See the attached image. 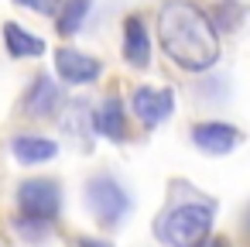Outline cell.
Listing matches in <instances>:
<instances>
[{
    "instance_id": "ac0fdd59",
    "label": "cell",
    "mask_w": 250,
    "mask_h": 247,
    "mask_svg": "<svg viewBox=\"0 0 250 247\" xmlns=\"http://www.w3.org/2000/svg\"><path fill=\"white\" fill-rule=\"evenodd\" d=\"M247 230H250V209H247Z\"/></svg>"
},
{
    "instance_id": "9a60e30c",
    "label": "cell",
    "mask_w": 250,
    "mask_h": 247,
    "mask_svg": "<svg viewBox=\"0 0 250 247\" xmlns=\"http://www.w3.org/2000/svg\"><path fill=\"white\" fill-rule=\"evenodd\" d=\"M18 7H28V11H35V14H52L55 7H59V0H14Z\"/></svg>"
},
{
    "instance_id": "8992f818",
    "label": "cell",
    "mask_w": 250,
    "mask_h": 247,
    "mask_svg": "<svg viewBox=\"0 0 250 247\" xmlns=\"http://www.w3.org/2000/svg\"><path fill=\"white\" fill-rule=\"evenodd\" d=\"M192 144L206 155H229L240 144V131L229 124H219V120H206V124L192 127Z\"/></svg>"
},
{
    "instance_id": "5bb4252c",
    "label": "cell",
    "mask_w": 250,
    "mask_h": 247,
    "mask_svg": "<svg viewBox=\"0 0 250 247\" xmlns=\"http://www.w3.org/2000/svg\"><path fill=\"white\" fill-rule=\"evenodd\" d=\"M247 11L236 4V0H223V4H219V11H216V28H223V31H236L240 28V18H243Z\"/></svg>"
},
{
    "instance_id": "2e32d148",
    "label": "cell",
    "mask_w": 250,
    "mask_h": 247,
    "mask_svg": "<svg viewBox=\"0 0 250 247\" xmlns=\"http://www.w3.org/2000/svg\"><path fill=\"white\" fill-rule=\"evenodd\" d=\"M79 247H113V244H106V240H89V237H86V240H79Z\"/></svg>"
},
{
    "instance_id": "3957f363",
    "label": "cell",
    "mask_w": 250,
    "mask_h": 247,
    "mask_svg": "<svg viewBox=\"0 0 250 247\" xmlns=\"http://www.w3.org/2000/svg\"><path fill=\"white\" fill-rule=\"evenodd\" d=\"M86 202H89L93 216L106 226H117L130 209V196L113 175H93L86 185Z\"/></svg>"
},
{
    "instance_id": "5b68a950",
    "label": "cell",
    "mask_w": 250,
    "mask_h": 247,
    "mask_svg": "<svg viewBox=\"0 0 250 247\" xmlns=\"http://www.w3.org/2000/svg\"><path fill=\"white\" fill-rule=\"evenodd\" d=\"M130 110L144 127H158L171 117L175 110V93L171 90H154V86H137L130 96Z\"/></svg>"
},
{
    "instance_id": "6da1fadb",
    "label": "cell",
    "mask_w": 250,
    "mask_h": 247,
    "mask_svg": "<svg viewBox=\"0 0 250 247\" xmlns=\"http://www.w3.org/2000/svg\"><path fill=\"white\" fill-rule=\"evenodd\" d=\"M158 38L165 55L185 72H206L219 59L216 24L188 0H168L158 14Z\"/></svg>"
},
{
    "instance_id": "7c38bea8",
    "label": "cell",
    "mask_w": 250,
    "mask_h": 247,
    "mask_svg": "<svg viewBox=\"0 0 250 247\" xmlns=\"http://www.w3.org/2000/svg\"><path fill=\"white\" fill-rule=\"evenodd\" d=\"M4 45H7V52H11L14 59H38V55L45 52V42L35 38V35H28V31H24L21 24H14V21L4 24Z\"/></svg>"
},
{
    "instance_id": "30bf717a",
    "label": "cell",
    "mask_w": 250,
    "mask_h": 247,
    "mask_svg": "<svg viewBox=\"0 0 250 247\" xmlns=\"http://www.w3.org/2000/svg\"><path fill=\"white\" fill-rule=\"evenodd\" d=\"M93 127H96L103 137H110V141H124V134H127L124 103H120L117 96H106V100L93 110Z\"/></svg>"
},
{
    "instance_id": "52a82bcc",
    "label": "cell",
    "mask_w": 250,
    "mask_h": 247,
    "mask_svg": "<svg viewBox=\"0 0 250 247\" xmlns=\"http://www.w3.org/2000/svg\"><path fill=\"white\" fill-rule=\"evenodd\" d=\"M55 69H59V76L65 83H76V86H86V83L100 79V72H103V66L93 55L72 52V48H59L55 52Z\"/></svg>"
},
{
    "instance_id": "8fae6325",
    "label": "cell",
    "mask_w": 250,
    "mask_h": 247,
    "mask_svg": "<svg viewBox=\"0 0 250 247\" xmlns=\"http://www.w3.org/2000/svg\"><path fill=\"white\" fill-rule=\"evenodd\" d=\"M11 151L21 165H42V161H52L59 155V144L52 137H38V134H18L11 141Z\"/></svg>"
},
{
    "instance_id": "9c48e42d",
    "label": "cell",
    "mask_w": 250,
    "mask_h": 247,
    "mask_svg": "<svg viewBox=\"0 0 250 247\" xmlns=\"http://www.w3.org/2000/svg\"><path fill=\"white\" fill-rule=\"evenodd\" d=\"M59 103H62V90L48 76H38L31 83V90H28V96H24V110L31 117H52L59 110Z\"/></svg>"
},
{
    "instance_id": "ba28073f",
    "label": "cell",
    "mask_w": 250,
    "mask_h": 247,
    "mask_svg": "<svg viewBox=\"0 0 250 247\" xmlns=\"http://www.w3.org/2000/svg\"><path fill=\"white\" fill-rule=\"evenodd\" d=\"M124 59L134 69H144L151 62V38H147V28L137 14L124 21Z\"/></svg>"
},
{
    "instance_id": "4fadbf2b",
    "label": "cell",
    "mask_w": 250,
    "mask_h": 247,
    "mask_svg": "<svg viewBox=\"0 0 250 247\" xmlns=\"http://www.w3.org/2000/svg\"><path fill=\"white\" fill-rule=\"evenodd\" d=\"M89 7H93V0H65L62 11H59V18H55L59 35H65V38H69V35H76V31L83 28V21H86Z\"/></svg>"
},
{
    "instance_id": "7a4b0ae2",
    "label": "cell",
    "mask_w": 250,
    "mask_h": 247,
    "mask_svg": "<svg viewBox=\"0 0 250 247\" xmlns=\"http://www.w3.org/2000/svg\"><path fill=\"white\" fill-rule=\"evenodd\" d=\"M212 216H216L212 199H185V202L168 206L158 216L154 233L168 247H202L212 233Z\"/></svg>"
},
{
    "instance_id": "e0dca14e",
    "label": "cell",
    "mask_w": 250,
    "mask_h": 247,
    "mask_svg": "<svg viewBox=\"0 0 250 247\" xmlns=\"http://www.w3.org/2000/svg\"><path fill=\"white\" fill-rule=\"evenodd\" d=\"M202 247H229V244H226V240H206Z\"/></svg>"
},
{
    "instance_id": "277c9868",
    "label": "cell",
    "mask_w": 250,
    "mask_h": 247,
    "mask_svg": "<svg viewBox=\"0 0 250 247\" xmlns=\"http://www.w3.org/2000/svg\"><path fill=\"white\" fill-rule=\"evenodd\" d=\"M18 206L24 213V220H35L42 226H48L59 209H62V192H59V182L52 179H28L21 182L18 189Z\"/></svg>"
}]
</instances>
